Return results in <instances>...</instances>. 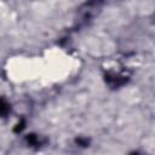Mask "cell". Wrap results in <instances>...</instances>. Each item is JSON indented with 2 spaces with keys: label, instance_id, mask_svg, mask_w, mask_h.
Returning a JSON list of instances; mask_svg holds the SVG:
<instances>
[{
  "label": "cell",
  "instance_id": "obj_1",
  "mask_svg": "<svg viewBox=\"0 0 155 155\" xmlns=\"http://www.w3.org/2000/svg\"><path fill=\"white\" fill-rule=\"evenodd\" d=\"M8 110H10L8 104L4 99H0V115H6L8 113Z\"/></svg>",
  "mask_w": 155,
  "mask_h": 155
},
{
  "label": "cell",
  "instance_id": "obj_2",
  "mask_svg": "<svg viewBox=\"0 0 155 155\" xmlns=\"http://www.w3.org/2000/svg\"><path fill=\"white\" fill-rule=\"evenodd\" d=\"M133 155H138V154H133Z\"/></svg>",
  "mask_w": 155,
  "mask_h": 155
}]
</instances>
